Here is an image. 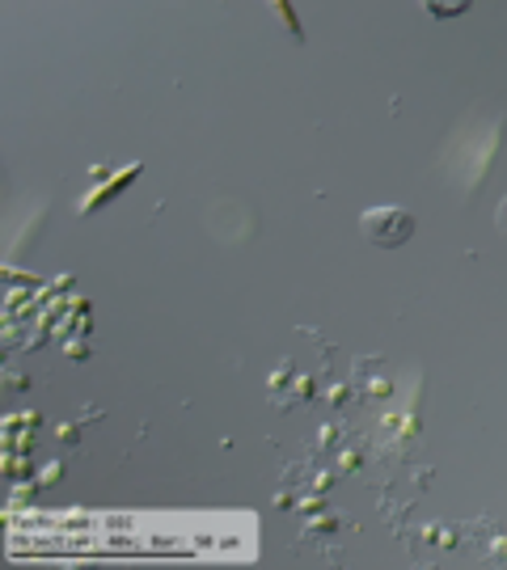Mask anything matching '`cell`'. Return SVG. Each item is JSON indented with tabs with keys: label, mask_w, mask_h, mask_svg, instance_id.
I'll use <instances>...</instances> for the list:
<instances>
[{
	"label": "cell",
	"mask_w": 507,
	"mask_h": 570,
	"mask_svg": "<svg viewBox=\"0 0 507 570\" xmlns=\"http://www.w3.org/2000/svg\"><path fill=\"white\" fill-rule=\"evenodd\" d=\"M360 233L372 245H381V249H398L415 233V220L406 216L402 207H372V212H364V220H360Z\"/></svg>",
	"instance_id": "1"
}]
</instances>
